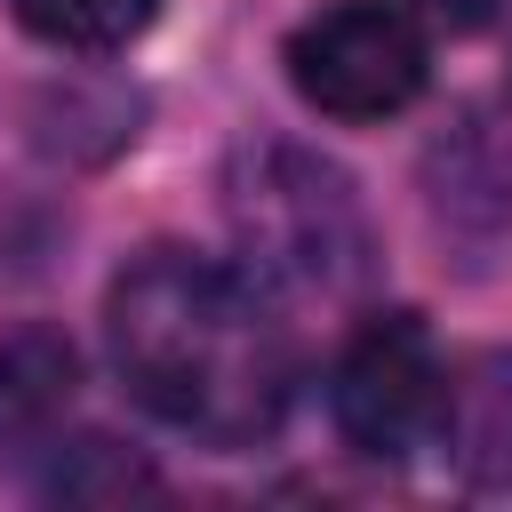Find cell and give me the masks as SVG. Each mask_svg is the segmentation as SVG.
Instances as JSON below:
<instances>
[{
    "label": "cell",
    "instance_id": "cell-3",
    "mask_svg": "<svg viewBox=\"0 0 512 512\" xmlns=\"http://www.w3.org/2000/svg\"><path fill=\"white\" fill-rule=\"evenodd\" d=\"M432 40L400 0H336L288 32V88L344 128L392 120L424 96Z\"/></svg>",
    "mask_w": 512,
    "mask_h": 512
},
{
    "label": "cell",
    "instance_id": "cell-2",
    "mask_svg": "<svg viewBox=\"0 0 512 512\" xmlns=\"http://www.w3.org/2000/svg\"><path fill=\"white\" fill-rule=\"evenodd\" d=\"M240 272L272 304H352L376 272V232L352 176L304 144H248L224 176Z\"/></svg>",
    "mask_w": 512,
    "mask_h": 512
},
{
    "label": "cell",
    "instance_id": "cell-5",
    "mask_svg": "<svg viewBox=\"0 0 512 512\" xmlns=\"http://www.w3.org/2000/svg\"><path fill=\"white\" fill-rule=\"evenodd\" d=\"M432 448H448L472 488H512V344H488L448 368Z\"/></svg>",
    "mask_w": 512,
    "mask_h": 512
},
{
    "label": "cell",
    "instance_id": "cell-7",
    "mask_svg": "<svg viewBox=\"0 0 512 512\" xmlns=\"http://www.w3.org/2000/svg\"><path fill=\"white\" fill-rule=\"evenodd\" d=\"M8 8L32 40L72 48V56H112V48L144 40L160 16V0H8Z\"/></svg>",
    "mask_w": 512,
    "mask_h": 512
},
{
    "label": "cell",
    "instance_id": "cell-1",
    "mask_svg": "<svg viewBox=\"0 0 512 512\" xmlns=\"http://www.w3.org/2000/svg\"><path fill=\"white\" fill-rule=\"evenodd\" d=\"M104 352L136 408L208 448H248L280 432L296 392V344L280 304L240 264L192 248H144L112 280Z\"/></svg>",
    "mask_w": 512,
    "mask_h": 512
},
{
    "label": "cell",
    "instance_id": "cell-4",
    "mask_svg": "<svg viewBox=\"0 0 512 512\" xmlns=\"http://www.w3.org/2000/svg\"><path fill=\"white\" fill-rule=\"evenodd\" d=\"M440 384H448V360H440L432 328L416 312H368L344 336V352H336L328 416H336V432H344L352 456L400 464V456L432 448Z\"/></svg>",
    "mask_w": 512,
    "mask_h": 512
},
{
    "label": "cell",
    "instance_id": "cell-6",
    "mask_svg": "<svg viewBox=\"0 0 512 512\" xmlns=\"http://www.w3.org/2000/svg\"><path fill=\"white\" fill-rule=\"evenodd\" d=\"M72 392H80V352L56 328H0V464L56 448Z\"/></svg>",
    "mask_w": 512,
    "mask_h": 512
},
{
    "label": "cell",
    "instance_id": "cell-9",
    "mask_svg": "<svg viewBox=\"0 0 512 512\" xmlns=\"http://www.w3.org/2000/svg\"><path fill=\"white\" fill-rule=\"evenodd\" d=\"M400 8H408L424 32H448V40H464V32H488L504 0H400Z\"/></svg>",
    "mask_w": 512,
    "mask_h": 512
},
{
    "label": "cell",
    "instance_id": "cell-8",
    "mask_svg": "<svg viewBox=\"0 0 512 512\" xmlns=\"http://www.w3.org/2000/svg\"><path fill=\"white\" fill-rule=\"evenodd\" d=\"M160 488V472L144 464V456H128L120 440H72V448H56V464L40 472V496H56V504H120V496H152Z\"/></svg>",
    "mask_w": 512,
    "mask_h": 512
}]
</instances>
